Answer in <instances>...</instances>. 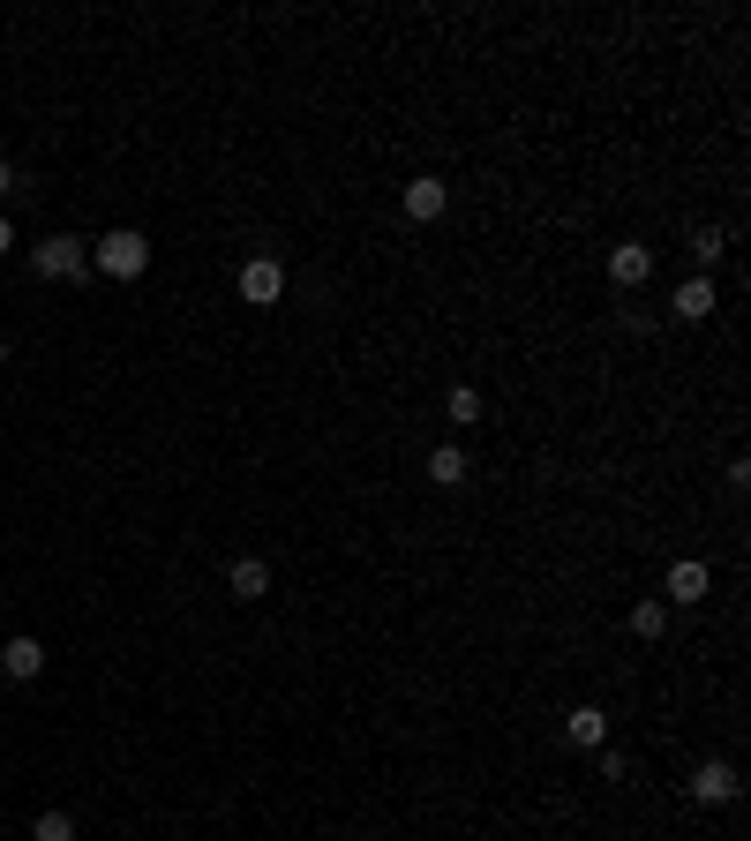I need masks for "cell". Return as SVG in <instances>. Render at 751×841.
I'll list each match as a JSON object with an SVG mask.
<instances>
[{"label": "cell", "instance_id": "obj_1", "mask_svg": "<svg viewBox=\"0 0 751 841\" xmlns=\"http://www.w3.org/2000/svg\"><path fill=\"white\" fill-rule=\"evenodd\" d=\"M90 263H98L106 278H143V271H151V241H143L135 226H113L106 241H90Z\"/></svg>", "mask_w": 751, "mask_h": 841}, {"label": "cell", "instance_id": "obj_2", "mask_svg": "<svg viewBox=\"0 0 751 841\" xmlns=\"http://www.w3.org/2000/svg\"><path fill=\"white\" fill-rule=\"evenodd\" d=\"M31 271H39V278H61V286H68V278H84V271H90V241L53 233V241H39V249H31Z\"/></svg>", "mask_w": 751, "mask_h": 841}, {"label": "cell", "instance_id": "obj_3", "mask_svg": "<svg viewBox=\"0 0 751 841\" xmlns=\"http://www.w3.org/2000/svg\"><path fill=\"white\" fill-rule=\"evenodd\" d=\"M241 301H249V308H279V301H286V263H271V255L241 263Z\"/></svg>", "mask_w": 751, "mask_h": 841}, {"label": "cell", "instance_id": "obj_4", "mask_svg": "<svg viewBox=\"0 0 751 841\" xmlns=\"http://www.w3.org/2000/svg\"><path fill=\"white\" fill-rule=\"evenodd\" d=\"M684 789H692V804H737V797H744V782H737V766H729V758H707Z\"/></svg>", "mask_w": 751, "mask_h": 841}, {"label": "cell", "instance_id": "obj_5", "mask_svg": "<svg viewBox=\"0 0 751 841\" xmlns=\"http://www.w3.org/2000/svg\"><path fill=\"white\" fill-rule=\"evenodd\" d=\"M444 210H451V188H444L436 173H414V181H406V218H414V226H436Z\"/></svg>", "mask_w": 751, "mask_h": 841}, {"label": "cell", "instance_id": "obj_6", "mask_svg": "<svg viewBox=\"0 0 751 841\" xmlns=\"http://www.w3.org/2000/svg\"><path fill=\"white\" fill-rule=\"evenodd\" d=\"M714 308H721L714 278H684V286H676V301H668V316H676V324H707Z\"/></svg>", "mask_w": 751, "mask_h": 841}, {"label": "cell", "instance_id": "obj_7", "mask_svg": "<svg viewBox=\"0 0 751 841\" xmlns=\"http://www.w3.org/2000/svg\"><path fill=\"white\" fill-rule=\"evenodd\" d=\"M609 278H617V286H646V278H654V249H646V241H617V249H609Z\"/></svg>", "mask_w": 751, "mask_h": 841}, {"label": "cell", "instance_id": "obj_8", "mask_svg": "<svg viewBox=\"0 0 751 841\" xmlns=\"http://www.w3.org/2000/svg\"><path fill=\"white\" fill-rule=\"evenodd\" d=\"M0 676H15V684H31V676H45V646L31 638V631L0 646Z\"/></svg>", "mask_w": 751, "mask_h": 841}, {"label": "cell", "instance_id": "obj_9", "mask_svg": "<svg viewBox=\"0 0 751 841\" xmlns=\"http://www.w3.org/2000/svg\"><path fill=\"white\" fill-rule=\"evenodd\" d=\"M226 587L241 593V601H263V593H271V564H263V556H233V564H226Z\"/></svg>", "mask_w": 751, "mask_h": 841}, {"label": "cell", "instance_id": "obj_10", "mask_svg": "<svg viewBox=\"0 0 751 841\" xmlns=\"http://www.w3.org/2000/svg\"><path fill=\"white\" fill-rule=\"evenodd\" d=\"M564 736H572L579 752H601V744H609V714H601V707H572V714H564Z\"/></svg>", "mask_w": 751, "mask_h": 841}, {"label": "cell", "instance_id": "obj_11", "mask_svg": "<svg viewBox=\"0 0 751 841\" xmlns=\"http://www.w3.org/2000/svg\"><path fill=\"white\" fill-rule=\"evenodd\" d=\"M714 571L699 564V556H684V564H668V601H707Z\"/></svg>", "mask_w": 751, "mask_h": 841}, {"label": "cell", "instance_id": "obj_12", "mask_svg": "<svg viewBox=\"0 0 751 841\" xmlns=\"http://www.w3.org/2000/svg\"><path fill=\"white\" fill-rule=\"evenodd\" d=\"M428 481H436V489H466V451L459 444H436V451H428Z\"/></svg>", "mask_w": 751, "mask_h": 841}, {"label": "cell", "instance_id": "obj_13", "mask_svg": "<svg viewBox=\"0 0 751 841\" xmlns=\"http://www.w3.org/2000/svg\"><path fill=\"white\" fill-rule=\"evenodd\" d=\"M444 414L459 420V428H474V420H481V391H474V383H451V398H444Z\"/></svg>", "mask_w": 751, "mask_h": 841}, {"label": "cell", "instance_id": "obj_14", "mask_svg": "<svg viewBox=\"0 0 751 841\" xmlns=\"http://www.w3.org/2000/svg\"><path fill=\"white\" fill-rule=\"evenodd\" d=\"M631 631H639V638H662L668 631V601H639V609H631Z\"/></svg>", "mask_w": 751, "mask_h": 841}, {"label": "cell", "instance_id": "obj_15", "mask_svg": "<svg viewBox=\"0 0 751 841\" xmlns=\"http://www.w3.org/2000/svg\"><path fill=\"white\" fill-rule=\"evenodd\" d=\"M692 255H699V263H721V255H729V233H721V226H699V233H692Z\"/></svg>", "mask_w": 751, "mask_h": 841}, {"label": "cell", "instance_id": "obj_16", "mask_svg": "<svg viewBox=\"0 0 751 841\" xmlns=\"http://www.w3.org/2000/svg\"><path fill=\"white\" fill-rule=\"evenodd\" d=\"M31 841H76V819H68V811H39Z\"/></svg>", "mask_w": 751, "mask_h": 841}, {"label": "cell", "instance_id": "obj_17", "mask_svg": "<svg viewBox=\"0 0 751 841\" xmlns=\"http://www.w3.org/2000/svg\"><path fill=\"white\" fill-rule=\"evenodd\" d=\"M8 249H15V226H8V218H0V255H8Z\"/></svg>", "mask_w": 751, "mask_h": 841}, {"label": "cell", "instance_id": "obj_18", "mask_svg": "<svg viewBox=\"0 0 751 841\" xmlns=\"http://www.w3.org/2000/svg\"><path fill=\"white\" fill-rule=\"evenodd\" d=\"M8 188H15V166H8V159H0V196H8Z\"/></svg>", "mask_w": 751, "mask_h": 841}, {"label": "cell", "instance_id": "obj_19", "mask_svg": "<svg viewBox=\"0 0 751 841\" xmlns=\"http://www.w3.org/2000/svg\"><path fill=\"white\" fill-rule=\"evenodd\" d=\"M0 361H8V338H0Z\"/></svg>", "mask_w": 751, "mask_h": 841}]
</instances>
